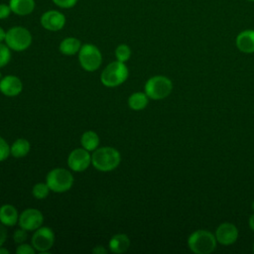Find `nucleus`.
<instances>
[{"label": "nucleus", "mask_w": 254, "mask_h": 254, "mask_svg": "<svg viewBox=\"0 0 254 254\" xmlns=\"http://www.w3.org/2000/svg\"><path fill=\"white\" fill-rule=\"evenodd\" d=\"M216 242L215 235L204 229L193 231L188 238V246L195 254L211 253L216 248Z\"/></svg>", "instance_id": "nucleus-2"}, {"label": "nucleus", "mask_w": 254, "mask_h": 254, "mask_svg": "<svg viewBox=\"0 0 254 254\" xmlns=\"http://www.w3.org/2000/svg\"><path fill=\"white\" fill-rule=\"evenodd\" d=\"M35 251L36 250L33 247V245H30L27 243H21L16 248L17 254H34Z\"/></svg>", "instance_id": "nucleus-27"}, {"label": "nucleus", "mask_w": 254, "mask_h": 254, "mask_svg": "<svg viewBox=\"0 0 254 254\" xmlns=\"http://www.w3.org/2000/svg\"><path fill=\"white\" fill-rule=\"evenodd\" d=\"M91 164V155L84 148L72 150L67 157V166L74 172H83Z\"/></svg>", "instance_id": "nucleus-9"}, {"label": "nucleus", "mask_w": 254, "mask_h": 254, "mask_svg": "<svg viewBox=\"0 0 254 254\" xmlns=\"http://www.w3.org/2000/svg\"><path fill=\"white\" fill-rule=\"evenodd\" d=\"M81 43L78 39L73 37H68L64 39L60 44V52L64 56H73L79 52L81 48Z\"/></svg>", "instance_id": "nucleus-18"}, {"label": "nucleus", "mask_w": 254, "mask_h": 254, "mask_svg": "<svg viewBox=\"0 0 254 254\" xmlns=\"http://www.w3.org/2000/svg\"><path fill=\"white\" fill-rule=\"evenodd\" d=\"M22 89L23 83L16 75H6L0 79V91L8 97L17 96Z\"/></svg>", "instance_id": "nucleus-13"}, {"label": "nucleus", "mask_w": 254, "mask_h": 254, "mask_svg": "<svg viewBox=\"0 0 254 254\" xmlns=\"http://www.w3.org/2000/svg\"><path fill=\"white\" fill-rule=\"evenodd\" d=\"M108 247H109V250L115 254L126 252L130 247V239L124 233L115 234L110 238Z\"/></svg>", "instance_id": "nucleus-16"}, {"label": "nucleus", "mask_w": 254, "mask_h": 254, "mask_svg": "<svg viewBox=\"0 0 254 254\" xmlns=\"http://www.w3.org/2000/svg\"><path fill=\"white\" fill-rule=\"evenodd\" d=\"M5 44L12 51L23 52L31 46L32 35L30 31L24 27H12L6 32Z\"/></svg>", "instance_id": "nucleus-6"}, {"label": "nucleus", "mask_w": 254, "mask_h": 254, "mask_svg": "<svg viewBox=\"0 0 254 254\" xmlns=\"http://www.w3.org/2000/svg\"><path fill=\"white\" fill-rule=\"evenodd\" d=\"M99 136L94 131H86L80 137V144L82 148L89 152H93L99 146Z\"/></svg>", "instance_id": "nucleus-20"}, {"label": "nucleus", "mask_w": 254, "mask_h": 254, "mask_svg": "<svg viewBox=\"0 0 254 254\" xmlns=\"http://www.w3.org/2000/svg\"><path fill=\"white\" fill-rule=\"evenodd\" d=\"M9 6L12 13L19 16H26L34 11L36 3L35 0H10Z\"/></svg>", "instance_id": "nucleus-17"}, {"label": "nucleus", "mask_w": 254, "mask_h": 254, "mask_svg": "<svg viewBox=\"0 0 254 254\" xmlns=\"http://www.w3.org/2000/svg\"><path fill=\"white\" fill-rule=\"evenodd\" d=\"M11 8L9 6V4H0V20L2 19H6L9 17V15L11 14Z\"/></svg>", "instance_id": "nucleus-29"}, {"label": "nucleus", "mask_w": 254, "mask_h": 254, "mask_svg": "<svg viewBox=\"0 0 254 254\" xmlns=\"http://www.w3.org/2000/svg\"><path fill=\"white\" fill-rule=\"evenodd\" d=\"M1 78H2V73L0 72V79H1Z\"/></svg>", "instance_id": "nucleus-36"}, {"label": "nucleus", "mask_w": 254, "mask_h": 254, "mask_svg": "<svg viewBox=\"0 0 254 254\" xmlns=\"http://www.w3.org/2000/svg\"><path fill=\"white\" fill-rule=\"evenodd\" d=\"M248 1H251V2H254V0H248Z\"/></svg>", "instance_id": "nucleus-38"}, {"label": "nucleus", "mask_w": 254, "mask_h": 254, "mask_svg": "<svg viewBox=\"0 0 254 254\" xmlns=\"http://www.w3.org/2000/svg\"><path fill=\"white\" fill-rule=\"evenodd\" d=\"M28 237V230L20 227L19 229H16L13 233V239L17 244L24 243L27 240Z\"/></svg>", "instance_id": "nucleus-26"}, {"label": "nucleus", "mask_w": 254, "mask_h": 254, "mask_svg": "<svg viewBox=\"0 0 254 254\" xmlns=\"http://www.w3.org/2000/svg\"><path fill=\"white\" fill-rule=\"evenodd\" d=\"M78 61L84 70L95 71L102 63V55L96 46L84 44L78 52Z\"/></svg>", "instance_id": "nucleus-7"}, {"label": "nucleus", "mask_w": 254, "mask_h": 254, "mask_svg": "<svg viewBox=\"0 0 254 254\" xmlns=\"http://www.w3.org/2000/svg\"><path fill=\"white\" fill-rule=\"evenodd\" d=\"M251 208H252V210L254 211V200H253V202H252V204H251Z\"/></svg>", "instance_id": "nucleus-35"}, {"label": "nucleus", "mask_w": 254, "mask_h": 254, "mask_svg": "<svg viewBox=\"0 0 254 254\" xmlns=\"http://www.w3.org/2000/svg\"><path fill=\"white\" fill-rule=\"evenodd\" d=\"M58 7L63 8V9H68V8H72L77 0H52Z\"/></svg>", "instance_id": "nucleus-28"}, {"label": "nucleus", "mask_w": 254, "mask_h": 254, "mask_svg": "<svg viewBox=\"0 0 254 254\" xmlns=\"http://www.w3.org/2000/svg\"><path fill=\"white\" fill-rule=\"evenodd\" d=\"M11 60V50L5 44L0 43V67L5 66Z\"/></svg>", "instance_id": "nucleus-24"}, {"label": "nucleus", "mask_w": 254, "mask_h": 254, "mask_svg": "<svg viewBox=\"0 0 254 254\" xmlns=\"http://www.w3.org/2000/svg\"><path fill=\"white\" fill-rule=\"evenodd\" d=\"M72 174L64 168H56L50 171L46 177V183L54 192H65L73 185Z\"/></svg>", "instance_id": "nucleus-5"}, {"label": "nucleus", "mask_w": 254, "mask_h": 254, "mask_svg": "<svg viewBox=\"0 0 254 254\" xmlns=\"http://www.w3.org/2000/svg\"><path fill=\"white\" fill-rule=\"evenodd\" d=\"M19 213L12 204H3L0 206V222L5 226H14L18 223Z\"/></svg>", "instance_id": "nucleus-15"}, {"label": "nucleus", "mask_w": 254, "mask_h": 254, "mask_svg": "<svg viewBox=\"0 0 254 254\" xmlns=\"http://www.w3.org/2000/svg\"><path fill=\"white\" fill-rule=\"evenodd\" d=\"M92 252L95 254H105L107 253V249L104 248V246L102 245H97L92 249Z\"/></svg>", "instance_id": "nucleus-31"}, {"label": "nucleus", "mask_w": 254, "mask_h": 254, "mask_svg": "<svg viewBox=\"0 0 254 254\" xmlns=\"http://www.w3.org/2000/svg\"><path fill=\"white\" fill-rule=\"evenodd\" d=\"M0 254H9V250L3 248V246L0 247Z\"/></svg>", "instance_id": "nucleus-34"}, {"label": "nucleus", "mask_w": 254, "mask_h": 254, "mask_svg": "<svg viewBox=\"0 0 254 254\" xmlns=\"http://www.w3.org/2000/svg\"><path fill=\"white\" fill-rule=\"evenodd\" d=\"M31 146L30 142L27 139L19 138L13 142L10 146V153L14 158H23L30 152Z\"/></svg>", "instance_id": "nucleus-19"}, {"label": "nucleus", "mask_w": 254, "mask_h": 254, "mask_svg": "<svg viewBox=\"0 0 254 254\" xmlns=\"http://www.w3.org/2000/svg\"><path fill=\"white\" fill-rule=\"evenodd\" d=\"M10 153V146L7 141L0 136V162L5 161L9 156Z\"/></svg>", "instance_id": "nucleus-25"}, {"label": "nucleus", "mask_w": 254, "mask_h": 254, "mask_svg": "<svg viewBox=\"0 0 254 254\" xmlns=\"http://www.w3.org/2000/svg\"><path fill=\"white\" fill-rule=\"evenodd\" d=\"M44 29L52 32L62 30L65 25V16L57 10H49L45 12L40 19Z\"/></svg>", "instance_id": "nucleus-11"}, {"label": "nucleus", "mask_w": 254, "mask_h": 254, "mask_svg": "<svg viewBox=\"0 0 254 254\" xmlns=\"http://www.w3.org/2000/svg\"><path fill=\"white\" fill-rule=\"evenodd\" d=\"M215 238L222 245H231L238 238V229L233 223L222 222L215 230Z\"/></svg>", "instance_id": "nucleus-12"}, {"label": "nucleus", "mask_w": 254, "mask_h": 254, "mask_svg": "<svg viewBox=\"0 0 254 254\" xmlns=\"http://www.w3.org/2000/svg\"><path fill=\"white\" fill-rule=\"evenodd\" d=\"M44 222L43 213L37 208H27L19 215L18 224L20 227L28 230L35 231L42 226Z\"/></svg>", "instance_id": "nucleus-10"}, {"label": "nucleus", "mask_w": 254, "mask_h": 254, "mask_svg": "<svg viewBox=\"0 0 254 254\" xmlns=\"http://www.w3.org/2000/svg\"><path fill=\"white\" fill-rule=\"evenodd\" d=\"M253 252H254V243H253Z\"/></svg>", "instance_id": "nucleus-37"}, {"label": "nucleus", "mask_w": 254, "mask_h": 254, "mask_svg": "<svg viewBox=\"0 0 254 254\" xmlns=\"http://www.w3.org/2000/svg\"><path fill=\"white\" fill-rule=\"evenodd\" d=\"M32 245L40 253H48L55 243V233L49 226H41L32 236Z\"/></svg>", "instance_id": "nucleus-8"}, {"label": "nucleus", "mask_w": 254, "mask_h": 254, "mask_svg": "<svg viewBox=\"0 0 254 254\" xmlns=\"http://www.w3.org/2000/svg\"><path fill=\"white\" fill-rule=\"evenodd\" d=\"M50 188L47 183H38L32 189V194L37 199H44L50 193Z\"/></svg>", "instance_id": "nucleus-22"}, {"label": "nucleus", "mask_w": 254, "mask_h": 254, "mask_svg": "<svg viewBox=\"0 0 254 254\" xmlns=\"http://www.w3.org/2000/svg\"><path fill=\"white\" fill-rule=\"evenodd\" d=\"M5 37H6V32L4 31L3 28L0 27V43L5 41Z\"/></svg>", "instance_id": "nucleus-32"}, {"label": "nucleus", "mask_w": 254, "mask_h": 254, "mask_svg": "<svg viewBox=\"0 0 254 254\" xmlns=\"http://www.w3.org/2000/svg\"><path fill=\"white\" fill-rule=\"evenodd\" d=\"M149 102V97L145 92H134L128 98V106L135 110H143Z\"/></svg>", "instance_id": "nucleus-21"}, {"label": "nucleus", "mask_w": 254, "mask_h": 254, "mask_svg": "<svg viewBox=\"0 0 254 254\" xmlns=\"http://www.w3.org/2000/svg\"><path fill=\"white\" fill-rule=\"evenodd\" d=\"M236 48L245 54L254 53V30L246 29L241 31L235 39Z\"/></svg>", "instance_id": "nucleus-14"}, {"label": "nucleus", "mask_w": 254, "mask_h": 254, "mask_svg": "<svg viewBox=\"0 0 254 254\" xmlns=\"http://www.w3.org/2000/svg\"><path fill=\"white\" fill-rule=\"evenodd\" d=\"M7 238V230L5 228V225L0 222V247L4 244Z\"/></svg>", "instance_id": "nucleus-30"}, {"label": "nucleus", "mask_w": 254, "mask_h": 254, "mask_svg": "<svg viewBox=\"0 0 254 254\" xmlns=\"http://www.w3.org/2000/svg\"><path fill=\"white\" fill-rule=\"evenodd\" d=\"M173 90L172 80L165 75H155L150 77L144 87L147 96L154 100H160L168 97Z\"/></svg>", "instance_id": "nucleus-4"}, {"label": "nucleus", "mask_w": 254, "mask_h": 254, "mask_svg": "<svg viewBox=\"0 0 254 254\" xmlns=\"http://www.w3.org/2000/svg\"><path fill=\"white\" fill-rule=\"evenodd\" d=\"M248 223H249V227L254 231V213L249 217Z\"/></svg>", "instance_id": "nucleus-33"}, {"label": "nucleus", "mask_w": 254, "mask_h": 254, "mask_svg": "<svg viewBox=\"0 0 254 254\" xmlns=\"http://www.w3.org/2000/svg\"><path fill=\"white\" fill-rule=\"evenodd\" d=\"M121 162L119 151L113 147H100L95 149L91 155L92 166L100 172L115 170Z\"/></svg>", "instance_id": "nucleus-1"}, {"label": "nucleus", "mask_w": 254, "mask_h": 254, "mask_svg": "<svg viewBox=\"0 0 254 254\" xmlns=\"http://www.w3.org/2000/svg\"><path fill=\"white\" fill-rule=\"evenodd\" d=\"M129 75L127 65L119 61L110 63L101 72V83L106 87H116L126 81Z\"/></svg>", "instance_id": "nucleus-3"}, {"label": "nucleus", "mask_w": 254, "mask_h": 254, "mask_svg": "<svg viewBox=\"0 0 254 254\" xmlns=\"http://www.w3.org/2000/svg\"><path fill=\"white\" fill-rule=\"evenodd\" d=\"M115 57H116V60L119 62H122V63L127 62L131 57L130 47L126 44H121L117 46V48L115 49Z\"/></svg>", "instance_id": "nucleus-23"}]
</instances>
